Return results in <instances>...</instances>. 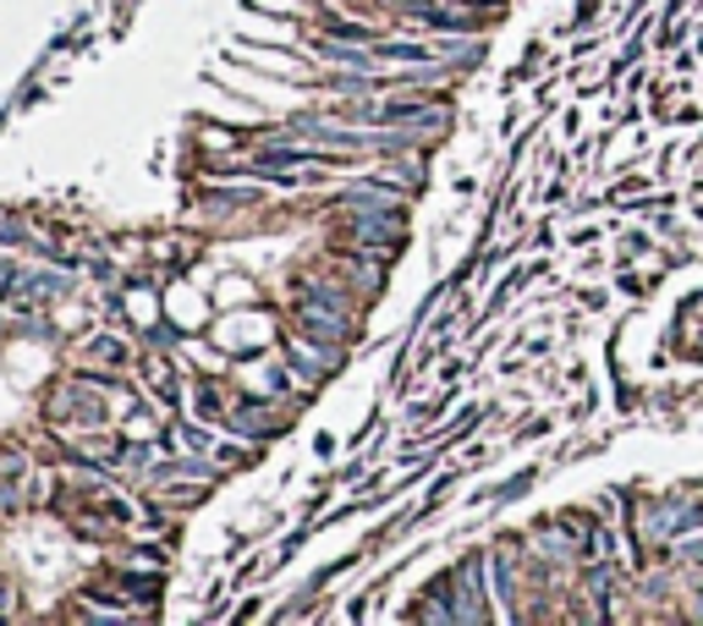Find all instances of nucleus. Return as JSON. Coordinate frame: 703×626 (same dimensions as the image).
<instances>
[{
    "label": "nucleus",
    "mask_w": 703,
    "mask_h": 626,
    "mask_svg": "<svg viewBox=\"0 0 703 626\" xmlns=\"http://www.w3.org/2000/svg\"><path fill=\"white\" fill-rule=\"evenodd\" d=\"M380 56H391V61H429L424 45H380Z\"/></svg>",
    "instance_id": "obj_3"
},
{
    "label": "nucleus",
    "mask_w": 703,
    "mask_h": 626,
    "mask_svg": "<svg viewBox=\"0 0 703 626\" xmlns=\"http://www.w3.org/2000/svg\"><path fill=\"white\" fill-rule=\"evenodd\" d=\"M429 599H451V582H435V588H429ZM429 615H446V621H451L457 610H451V604H435Z\"/></svg>",
    "instance_id": "obj_4"
},
{
    "label": "nucleus",
    "mask_w": 703,
    "mask_h": 626,
    "mask_svg": "<svg viewBox=\"0 0 703 626\" xmlns=\"http://www.w3.org/2000/svg\"><path fill=\"white\" fill-rule=\"evenodd\" d=\"M7 286H18V269H12V264H0V297H12Z\"/></svg>",
    "instance_id": "obj_5"
},
{
    "label": "nucleus",
    "mask_w": 703,
    "mask_h": 626,
    "mask_svg": "<svg viewBox=\"0 0 703 626\" xmlns=\"http://www.w3.org/2000/svg\"><path fill=\"white\" fill-rule=\"evenodd\" d=\"M302 308H308V313H330V320H346V313H352V302H346L341 291H330V286H313V291L302 297Z\"/></svg>",
    "instance_id": "obj_1"
},
{
    "label": "nucleus",
    "mask_w": 703,
    "mask_h": 626,
    "mask_svg": "<svg viewBox=\"0 0 703 626\" xmlns=\"http://www.w3.org/2000/svg\"><path fill=\"white\" fill-rule=\"evenodd\" d=\"M374 121H440V111H429V105H385Z\"/></svg>",
    "instance_id": "obj_2"
},
{
    "label": "nucleus",
    "mask_w": 703,
    "mask_h": 626,
    "mask_svg": "<svg viewBox=\"0 0 703 626\" xmlns=\"http://www.w3.org/2000/svg\"><path fill=\"white\" fill-rule=\"evenodd\" d=\"M0 615H7V582H0Z\"/></svg>",
    "instance_id": "obj_6"
}]
</instances>
